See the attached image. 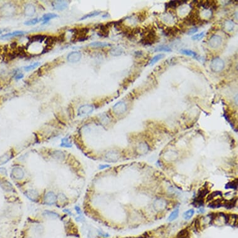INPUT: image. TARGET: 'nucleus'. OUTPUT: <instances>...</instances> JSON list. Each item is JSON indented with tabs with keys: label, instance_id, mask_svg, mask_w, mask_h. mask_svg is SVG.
<instances>
[{
	"label": "nucleus",
	"instance_id": "obj_17",
	"mask_svg": "<svg viewBox=\"0 0 238 238\" xmlns=\"http://www.w3.org/2000/svg\"><path fill=\"white\" fill-rule=\"evenodd\" d=\"M236 199H233L231 200H224L222 201V206H224L226 209H231L235 206Z\"/></svg>",
	"mask_w": 238,
	"mask_h": 238
},
{
	"label": "nucleus",
	"instance_id": "obj_33",
	"mask_svg": "<svg viewBox=\"0 0 238 238\" xmlns=\"http://www.w3.org/2000/svg\"><path fill=\"white\" fill-rule=\"evenodd\" d=\"M11 158L10 153H6L3 155L2 157H0V165H3L5 163L8 161Z\"/></svg>",
	"mask_w": 238,
	"mask_h": 238
},
{
	"label": "nucleus",
	"instance_id": "obj_3",
	"mask_svg": "<svg viewBox=\"0 0 238 238\" xmlns=\"http://www.w3.org/2000/svg\"><path fill=\"white\" fill-rule=\"evenodd\" d=\"M94 110V107L92 105L90 104H85L81 106L79 108L77 113L78 116L80 117H84L89 116V115L91 114Z\"/></svg>",
	"mask_w": 238,
	"mask_h": 238
},
{
	"label": "nucleus",
	"instance_id": "obj_1",
	"mask_svg": "<svg viewBox=\"0 0 238 238\" xmlns=\"http://www.w3.org/2000/svg\"><path fill=\"white\" fill-rule=\"evenodd\" d=\"M158 37L153 29L149 30L146 34L144 35V38L142 39L141 42L144 45H152L154 42H157Z\"/></svg>",
	"mask_w": 238,
	"mask_h": 238
},
{
	"label": "nucleus",
	"instance_id": "obj_15",
	"mask_svg": "<svg viewBox=\"0 0 238 238\" xmlns=\"http://www.w3.org/2000/svg\"><path fill=\"white\" fill-rule=\"evenodd\" d=\"M26 32L23 31H13L12 33H6L5 34H3L2 36L1 37V39L3 38H13V37H16V36H21L25 34H26Z\"/></svg>",
	"mask_w": 238,
	"mask_h": 238
},
{
	"label": "nucleus",
	"instance_id": "obj_8",
	"mask_svg": "<svg viewBox=\"0 0 238 238\" xmlns=\"http://www.w3.org/2000/svg\"><path fill=\"white\" fill-rule=\"evenodd\" d=\"M55 201H56V196L53 192L49 191L44 196L45 204L47 205H52L55 203Z\"/></svg>",
	"mask_w": 238,
	"mask_h": 238
},
{
	"label": "nucleus",
	"instance_id": "obj_36",
	"mask_svg": "<svg viewBox=\"0 0 238 238\" xmlns=\"http://www.w3.org/2000/svg\"><path fill=\"white\" fill-rule=\"evenodd\" d=\"M225 188L226 189H237V185L236 182L233 181L231 182H229V183L226 185Z\"/></svg>",
	"mask_w": 238,
	"mask_h": 238
},
{
	"label": "nucleus",
	"instance_id": "obj_41",
	"mask_svg": "<svg viewBox=\"0 0 238 238\" xmlns=\"http://www.w3.org/2000/svg\"><path fill=\"white\" fill-rule=\"evenodd\" d=\"M44 213L46 215H48L50 217H59V215L57 214H56L55 213H53V212H51V211H46L44 212Z\"/></svg>",
	"mask_w": 238,
	"mask_h": 238
},
{
	"label": "nucleus",
	"instance_id": "obj_46",
	"mask_svg": "<svg viewBox=\"0 0 238 238\" xmlns=\"http://www.w3.org/2000/svg\"><path fill=\"white\" fill-rule=\"evenodd\" d=\"M5 31V30H3V29H0V34H1V33L3 32V31Z\"/></svg>",
	"mask_w": 238,
	"mask_h": 238
},
{
	"label": "nucleus",
	"instance_id": "obj_6",
	"mask_svg": "<svg viewBox=\"0 0 238 238\" xmlns=\"http://www.w3.org/2000/svg\"><path fill=\"white\" fill-rule=\"evenodd\" d=\"M222 42V38L220 36L218 35H213V36L209 39L208 44L210 47L213 49H216L218 47H220Z\"/></svg>",
	"mask_w": 238,
	"mask_h": 238
},
{
	"label": "nucleus",
	"instance_id": "obj_25",
	"mask_svg": "<svg viewBox=\"0 0 238 238\" xmlns=\"http://www.w3.org/2000/svg\"><path fill=\"white\" fill-rule=\"evenodd\" d=\"M222 206V200H216L215 201H214L211 202V203H209L208 204V207L211 208H218Z\"/></svg>",
	"mask_w": 238,
	"mask_h": 238
},
{
	"label": "nucleus",
	"instance_id": "obj_39",
	"mask_svg": "<svg viewBox=\"0 0 238 238\" xmlns=\"http://www.w3.org/2000/svg\"><path fill=\"white\" fill-rule=\"evenodd\" d=\"M221 196L222 195V193L221 191H215V192H213L212 193L210 194V195L208 196V198H207V201H209L212 200L213 198H214L215 197L217 196Z\"/></svg>",
	"mask_w": 238,
	"mask_h": 238
},
{
	"label": "nucleus",
	"instance_id": "obj_5",
	"mask_svg": "<svg viewBox=\"0 0 238 238\" xmlns=\"http://www.w3.org/2000/svg\"><path fill=\"white\" fill-rule=\"evenodd\" d=\"M82 58V54L79 51H72L67 56V60L70 63H76L81 60Z\"/></svg>",
	"mask_w": 238,
	"mask_h": 238
},
{
	"label": "nucleus",
	"instance_id": "obj_30",
	"mask_svg": "<svg viewBox=\"0 0 238 238\" xmlns=\"http://www.w3.org/2000/svg\"><path fill=\"white\" fill-rule=\"evenodd\" d=\"M39 65H40V62H36L32 63V64H30V65H28V66L25 67V70L26 71H29V70H31L36 69Z\"/></svg>",
	"mask_w": 238,
	"mask_h": 238
},
{
	"label": "nucleus",
	"instance_id": "obj_27",
	"mask_svg": "<svg viewBox=\"0 0 238 238\" xmlns=\"http://www.w3.org/2000/svg\"><path fill=\"white\" fill-rule=\"evenodd\" d=\"M164 57H165V54H158V55H155V56L153 57L152 59V60L150 61V64H151V65H153V64H156L157 62H158V61H160L161 59H162Z\"/></svg>",
	"mask_w": 238,
	"mask_h": 238
},
{
	"label": "nucleus",
	"instance_id": "obj_34",
	"mask_svg": "<svg viewBox=\"0 0 238 238\" xmlns=\"http://www.w3.org/2000/svg\"><path fill=\"white\" fill-rule=\"evenodd\" d=\"M166 32V35L167 36H172V35H175L177 32L178 29L176 27H170V28H167L165 31Z\"/></svg>",
	"mask_w": 238,
	"mask_h": 238
},
{
	"label": "nucleus",
	"instance_id": "obj_18",
	"mask_svg": "<svg viewBox=\"0 0 238 238\" xmlns=\"http://www.w3.org/2000/svg\"><path fill=\"white\" fill-rule=\"evenodd\" d=\"M58 17V16L56 14H54V13H47L46 14L43 16L41 18L39 19H40V21H42V24H45L46 23L48 22L49 20L54 18H55Z\"/></svg>",
	"mask_w": 238,
	"mask_h": 238
},
{
	"label": "nucleus",
	"instance_id": "obj_32",
	"mask_svg": "<svg viewBox=\"0 0 238 238\" xmlns=\"http://www.w3.org/2000/svg\"><path fill=\"white\" fill-rule=\"evenodd\" d=\"M178 214H179V209H174V211L171 213V215H170L168 217V221H173V220H176L177 217L178 216Z\"/></svg>",
	"mask_w": 238,
	"mask_h": 238
},
{
	"label": "nucleus",
	"instance_id": "obj_9",
	"mask_svg": "<svg viewBox=\"0 0 238 238\" xmlns=\"http://www.w3.org/2000/svg\"><path fill=\"white\" fill-rule=\"evenodd\" d=\"M105 159L109 162H116L119 158V153L117 151L112 150L105 155Z\"/></svg>",
	"mask_w": 238,
	"mask_h": 238
},
{
	"label": "nucleus",
	"instance_id": "obj_19",
	"mask_svg": "<svg viewBox=\"0 0 238 238\" xmlns=\"http://www.w3.org/2000/svg\"><path fill=\"white\" fill-rule=\"evenodd\" d=\"M89 46L93 47H98V48H101V47H105L108 46H111V44L107 42H101V41H95L93 42H91Z\"/></svg>",
	"mask_w": 238,
	"mask_h": 238
},
{
	"label": "nucleus",
	"instance_id": "obj_22",
	"mask_svg": "<svg viewBox=\"0 0 238 238\" xmlns=\"http://www.w3.org/2000/svg\"><path fill=\"white\" fill-rule=\"evenodd\" d=\"M101 13V11H98L91 12V13H88V14L84 15V16H82L80 19H79V20L83 21V20H85V19H87L97 16H98V14H100Z\"/></svg>",
	"mask_w": 238,
	"mask_h": 238
},
{
	"label": "nucleus",
	"instance_id": "obj_43",
	"mask_svg": "<svg viewBox=\"0 0 238 238\" xmlns=\"http://www.w3.org/2000/svg\"><path fill=\"white\" fill-rule=\"evenodd\" d=\"M24 77V75L22 73H19L16 75V76L15 77V79H16V80H19V79H21Z\"/></svg>",
	"mask_w": 238,
	"mask_h": 238
},
{
	"label": "nucleus",
	"instance_id": "obj_4",
	"mask_svg": "<svg viewBox=\"0 0 238 238\" xmlns=\"http://www.w3.org/2000/svg\"><path fill=\"white\" fill-rule=\"evenodd\" d=\"M127 108V107L124 102L119 101L113 106V110L116 114L120 115L126 112Z\"/></svg>",
	"mask_w": 238,
	"mask_h": 238
},
{
	"label": "nucleus",
	"instance_id": "obj_40",
	"mask_svg": "<svg viewBox=\"0 0 238 238\" xmlns=\"http://www.w3.org/2000/svg\"><path fill=\"white\" fill-rule=\"evenodd\" d=\"M204 32H201L199 34H195V36H193L191 38L193 40H199V39H201L204 37Z\"/></svg>",
	"mask_w": 238,
	"mask_h": 238
},
{
	"label": "nucleus",
	"instance_id": "obj_11",
	"mask_svg": "<svg viewBox=\"0 0 238 238\" xmlns=\"http://www.w3.org/2000/svg\"><path fill=\"white\" fill-rule=\"evenodd\" d=\"M54 42H55V38H53L51 36L49 37H46V39H45V44H46V46L44 47V49H43L42 51V54L44 53H46L47 52H48V51L52 48L53 45L54 44Z\"/></svg>",
	"mask_w": 238,
	"mask_h": 238
},
{
	"label": "nucleus",
	"instance_id": "obj_29",
	"mask_svg": "<svg viewBox=\"0 0 238 238\" xmlns=\"http://www.w3.org/2000/svg\"><path fill=\"white\" fill-rule=\"evenodd\" d=\"M123 53V49L121 47H115L110 50V54L114 56H117V55H120L122 54Z\"/></svg>",
	"mask_w": 238,
	"mask_h": 238
},
{
	"label": "nucleus",
	"instance_id": "obj_7",
	"mask_svg": "<svg viewBox=\"0 0 238 238\" xmlns=\"http://www.w3.org/2000/svg\"><path fill=\"white\" fill-rule=\"evenodd\" d=\"M52 6L55 10L62 11L68 8V3L66 1H54L52 3Z\"/></svg>",
	"mask_w": 238,
	"mask_h": 238
},
{
	"label": "nucleus",
	"instance_id": "obj_12",
	"mask_svg": "<svg viewBox=\"0 0 238 238\" xmlns=\"http://www.w3.org/2000/svg\"><path fill=\"white\" fill-rule=\"evenodd\" d=\"M25 13L27 16H33L36 13V8L33 4H27L25 8Z\"/></svg>",
	"mask_w": 238,
	"mask_h": 238
},
{
	"label": "nucleus",
	"instance_id": "obj_24",
	"mask_svg": "<svg viewBox=\"0 0 238 238\" xmlns=\"http://www.w3.org/2000/svg\"><path fill=\"white\" fill-rule=\"evenodd\" d=\"M154 51L155 52H161V51H163V52H171L172 49L167 46L161 45L157 47Z\"/></svg>",
	"mask_w": 238,
	"mask_h": 238
},
{
	"label": "nucleus",
	"instance_id": "obj_28",
	"mask_svg": "<svg viewBox=\"0 0 238 238\" xmlns=\"http://www.w3.org/2000/svg\"><path fill=\"white\" fill-rule=\"evenodd\" d=\"M194 214H195V210H194L193 209H189L188 210V211H186V212L183 213V217L185 220H188L193 216Z\"/></svg>",
	"mask_w": 238,
	"mask_h": 238
},
{
	"label": "nucleus",
	"instance_id": "obj_44",
	"mask_svg": "<svg viewBox=\"0 0 238 238\" xmlns=\"http://www.w3.org/2000/svg\"><path fill=\"white\" fill-rule=\"evenodd\" d=\"M109 166H110V165H101L100 166H99V169L102 170V169H104V168H107V167H109Z\"/></svg>",
	"mask_w": 238,
	"mask_h": 238
},
{
	"label": "nucleus",
	"instance_id": "obj_37",
	"mask_svg": "<svg viewBox=\"0 0 238 238\" xmlns=\"http://www.w3.org/2000/svg\"><path fill=\"white\" fill-rule=\"evenodd\" d=\"M188 236V232L186 230H182L178 235L177 238H186Z\"/></svg>",
	"mask_w": 238,
	"mask_h": 238
},
{
	"label": "nucleus",
	"instance_id": "obj_38",
	"mask_svg": "<svg viewBox=\"0 0 238 238\" xmlns=\"http://www.w3.org/2000/svg\"><path fill=\"white\" fill-rule=\"evenodd\" d=\"M160 204H158L157 201H155V206L156 209L159 208L160 209H163V208L165 207V201L160 200Z\"/></svg>",
	"mask_w": 238,
	"mask_h": 238
},
{
	"label": "nucleus",
	"instance_id": "obj_13",
	"mask_svg": "<svg viewBox=\"0 0 238 238\" xmlns=\"http://www.w3.org/2000/svg\"><path fill=\"white\" fill-rule=\"evenodd\" d=\"M26 196L29 198V199L31 201H35L38 200L39 194L38 191H36L34 189H29L27 191H26L25 193Z\"/></svg>",
	"mask_w": 238,
	"mask_h": 238
},
{
	"label": "nucleus",
	"instance_id": "obj_21",
	"mask_svg": "<svg viewBox=\"0 0 238 238\" xmlns=\"http://www.w3.org/2000/svg\"><path fill=\"white\" fill-rule=\"evenodd\" d=\"M46 39V36L44 35H34L31 36L29 39L30 42H41L43 41H45Z\"/></svg>",
	"mask_w": 238,
	"mask_h": 238
},
{
	"label": "nucleus",
	"instance_id": "obj_10",
	"mask_svg": "<svg viewBox=\"0 0 238 238\" xmlns=\"http://www.w3.org/2000/svg\"><path fill=\"white\" fill-rule=\"evenodd\" d=\"M12 176L16 180H21L25 176V172L20 167H14L11 172Z\"/></svg>",
	"mask_w": 238,
	"mask_h": 238
},
{
	"label": "nucleus",
	"instance_id": "obj_31",
	"mask_svg": "<svg viewBox=\"0 0 238 238\" xmlns=\"http://www.w3.org/2000/svg\"><path fill=\"white\" fill-rule=\"evenodd\" d=\"M61 146H62V147L69 148V147H71V146H72V144H71V143L69 142L68 138H62V140L61 141Z\"/></svg>",
	"mask_w": 238,
	"mask_h": 238
},
{
	"label": "nucleus",
	"instance_id": "obj_16",
	"mask_svg": "<svg viewBox=\"0 0 238 238\" xmlns=\"http://www.w3.org/2000/svg\"><path fill=\"white\" fill-rule=\"evenodd\" d=\"M180 53L186 55H188V56H191L193 57V58H195L197 60H200V56L198 55V54L195 52H194V51H191V50H189V49H181L180 50Z\"/></svg>",
	"mask_w": 238,
	"mask_h": 238
},
{
	"label": "nucleus",
	"instance_id": "obj_20",
	"mask_svg": "<svg viewBox=\"0 0 238 238\" xmlns=\"http://www.w3.org/2000/svg\"><path fill=\"white\" fill-rule=\"evenodd\" d=\"M98 34L102 37H107L109 34V27L108 25H101L99 28V32Z\"/></svg>",
	"mask_w": 238,
	"mask_h": 238
},
{
	"label": "nucleus",
	"instance_id": "obj_23",
	"mask_svg": "<svg viewBox=\"0 0 238 238\" xmlns=\"http://www.w3.org/2000/svg\"><path fill=\"white\" fill-rule=\"evenodd\" d=\"M1 186L2 188L5 190L6 191H11L12 190H13V186H12L11 184H10V183H9L8 181H4L3 183H1Z\"/></svg>",
	"mask_w": 238,
	"mask_h": 238
},
{
	"label": "nucleus",
	"instance_id": "obj_14",
	"mask_svg": "<svg viewBox=\"0 0 238 238\" xmlns=\"http://www.w3.org/2000/svg\"><path fill=\"white\" fill-rule=\"evenodd\" d=\"M51 157H52L54 159L59 160V161H62L65 158V154L64 152H62L61 150H55L53 151L51 154Z\"/></svg>",
	"mask_w": 238,
	"mask_h": 238
},
{
	"label": "nucleus",
	"instance_id": "obj_2",
	"mask_svg": "<svg viewBox=\"0 0 238 238\" xmlns=\"http://www.w3.org/2000/svg\"><path fill=\"white\" fill-rule=\"evenodd\" d=\"M210 67L214 72H220L222 70L224 69V62L223 60H222L219 57H216L213 59L211 64H210Z\"/></svg>",
	"mask_w": 238,
	"mask_h": 238
},
{
	"label": "nucleus",
	"instance_id": "obj_26",
	"mask_svg": "<svg viewBox=\"0 0 238 238\" xmlns=\"http://www.w3.org/2000/svg\"><path fill=\"white\" fill-rule=\"evenodd\" d=\"M235 27V23L231 20H228L224 23V28L228 31H231Z\"/></svg>",
	"mask_w": 238,
	"mask_h": 238
},
{
	"label": "nucleus",
	"instance_id": "obj_42",
	"mask_svg": "<svg viewBox=\"0 0 238 238\" xmlns=\"http://www.w3.org/2000/svg\"><path fill=\"white\" fill-rule=\"evenodd\" d=\"M198 31V29L197 28H192L189 31V34H195V33H196Z\"/></svg>",
	"mask_w": 238,
	"mask_h": 238
},
{
	"label": "nucleus",
	"instance_id": "obj_35",
	"mask_svg": "<svg viewBox=\"0 0 238 238\" xmlns=\"http://www.w3.org/2000/svg\"><path fill=\"white\" fill-rule=\"evenodd\" d=\"M39 22H40V19H39L38 18H34V19H30V20L26 21L25 23V25H27V26L34 25H36V24H37Z\"/></svg>",
	"mask_w": 238,
	"mask_h": 238
},
{
	"label": "nucleus",
	"instance_id": "obj_45",
	"mask_svg": "<svg viewBox=\"0 0 238 238\" xmlns=\"http://www.w3.org/2000/svg\"><path fill=\"white\" fill-rule=\"evenodd\" d=\"M76 209L77 210V211L79 213V214H81V209H80V208H79L78 207H76Z\"/></svg>",
	"mask_w": 238,
	"mask_h": 238
}]
</instances>
